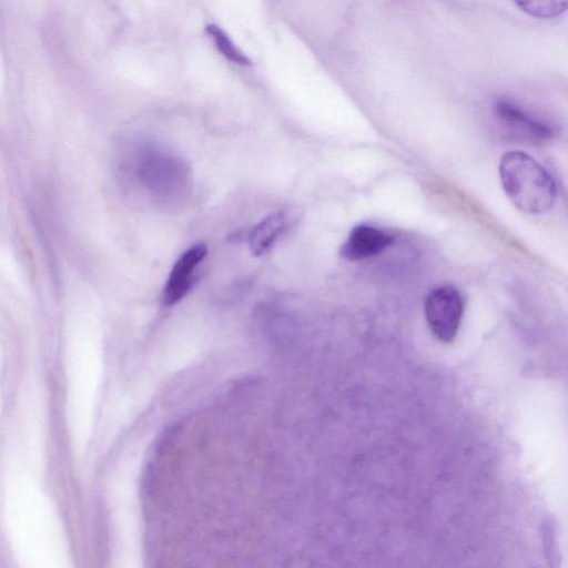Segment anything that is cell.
<instances>
[{
    "mask_svg": "<svg viewBox=\"0 0 568 568\" xmlns=\"http://www.w3.org/2000/svg\"><path fill=\"white\" fill-rule=\"evenodd\" d=\"M464 297L453 285L433 288L424 303L425 318L433 335L444 343L452 342L459 329Z\"/></svg>",
    "mask_w": 568,
    "mask_h": 568,
    "instance_id": "obj_2",
    "label": "cell"
},
{
    "mask_svg": "<svg viewBox=\"0 0 568 568\" xmlns=\"http://www.w3.org/2000/svg\"><path fill=\"white\" fill-rule=\"evenodd\" d=\"M394 242L392 234L368 225L359 224L353 227L346 241L339 248V254L347 261H361L378 255Z\"/></svg>",
    "mask_w": 568,
    "mask_h": 568,
    "instance_id": "obj_4",
    "label": "cell"
},
{
    "mask_svg": "<svg viewBox=\"0 0 568 568\" xmlns=\"http://www.w3.org/2000/svg\"><path fill=\"white\" fill-rule=\"evenodd\" d=\"M493 112L499 124L513 136L532 144H544L554 136L552 126L526 111L517 103L498 99Z\"/></svg>",
    "mask_w": 568,
    "mask_h": 568,
    "instance_id": "obj_3",
    "label": "cell"
},
{
    "mask_svg": "<svg viewBox=\"0 0 568 568\" xmlns=\"http://www.w3.org/2000/svg\"><path fill=\"white\" fill-rule=\"evenodd\" d=\"M205 31L212 39L214 47L229 61L240 64L250 65V59L233 43L230 37L216 24L209 23Z\"/></svg>",
    "mask_w": 568,
    "mask_h": 568,
    "instance_id": "obj_7",
    "label": "cell"
},
{
    "mask_svg": "<svg viewBox=\"0 0 568 568\" xmlns=\"http://www.w3.org/2000/svg\"><path fill=\"white\" fill-rule=\"evenodd\" d=\"M499 176L506 195L519 211L539 215L554 206L557 197L555 181L529 154L506 152L500 159Z\"/></svg>",
    "mask_w": 568,
    "mask_h": 568,
    "instance_id": "obj_1",
    "label": "cell"
},
{
    "mask_svg": "<svg viewBox=\"0 0 568 568\" xmlns=\"http://www.w3.org/2000/svg\"><path fill=\"white\" fill-rule=\"evenodd\" d=\"M285 227L286 217L283 213H274L265 217L250 233L248 245L252 254L257 256L267 252Z\"/></svg>",
    "mask_w": 568,
    "mask_h": 568,
    "instance_id": "obj_6",
    "label": "cell"
},
{
    "mask_svg": "<svg viewBox=\"0 0 568 568\" xmlns=\"http://www.w3.org/2000/svg\"><path fill=\"white\" fill-rule=\"evenodd\" d=\"M207 253L204 244H196L185 251L173 265L163 290V302L174 305L190 291L193 273Z\"/></svg>",
    "mask_w": 568,
    "mask_h": 568,
    "instance_id": "obj_5",
    "label": "cell"
},
{
    "mask_svg": "<svg viewBox=\"0 0 568 568\" xmlns=\"http://www.w3.org/2000/svg\"><path fill=\"white\" fill-rule=\"evenodd\" d=\"M526 13L539 19H550L562 14L568 0H514Z\"/></svg>",
    "mask_w": 568,
    "mask_h": 568,
    "instance_id": "obj_8",
    "label": "cell"
}]
</instances>
